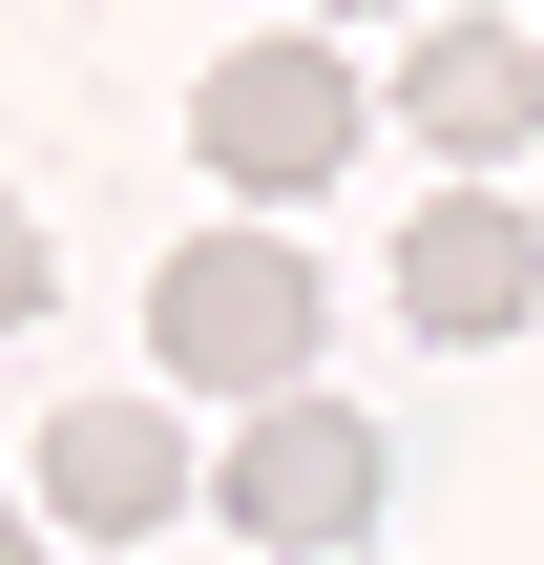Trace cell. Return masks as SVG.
<instances>
[{"mask_svg":"<svg viewBox=\"0 0 544 565\" xmlns=\"http://www.w3.org/2000/svg\"><path fill=\"white\" fill-rule=\"evenodd\" d=\"M314 335H335V294H314L294 231H189L147 273V356L189 398H314Z\"/></svg>","mask_w":544,"mask_h":565,"instance_id":"obj_1","label":"cell"},{"mask_svg":"<svg viewBox=\"0 0 544 565\" xmlns=\"http://www.w3.org/2000/svg\"><path fill=\"white\" fill-rule=\"evenodd\" d=\"M189 503H210L252 565H356V545H377V503H398V440H377L356 398H252L231 461H210Z\"/></svg>","mask_w":544,"mask_h":565,"instance_id":"obj_2","label":"cell"},{"mask_svg":"<svg viewBox=\"0 0 544 565\" xmlns=\"http://www.w3.org/2000/svg\"><path fill=\"white\" fill-rule=\"evenodd\" d=\"M356 126H377V105H356V63H335V42H231V63L189 84V168H210V189H252V210L335 189V168H356Z\"/></svg>","mask_w":544,"mask_h":565,"instance_id":"obj_3","label":"cell"},{"mask_svg":"<svg viewBox=\"0 0 544 565\" xmlns=\"http://www.w3.org/2000/svg\"><path fill=\"white\" fill-rule=\"evenodd\" d=\"M398 315H419L440 356L524 335V315H544V231L503 210V189H419V231H398Z\"/></svg>","mask_w":544,"mask_h":565,"instance_id":"obj_4","label":"cell"},{"mask_svg":"<svg viewBox=\"0 0 544 565\" xmlns=\"http://www.w3.org/2000/svg\"><path fill=\"white\" fill-rule=\"evenodd\" d=\"M398 126H419L461 189H503V147H544V63L503 21H419V42H398Z\"/></svg>","mask_w":544,"mask_h":565,"instance_id":"obj_5","label":"cell"},{"mask_svg":"<svg viewBox=\"0 0 544 565\" xmlns=\"http://www.w3.org/2000/svg\"><path fill=\"white\" fill-rule=\"evenodd\" d=\"M189 503V440H168V398H63L42 419V524H84V545H147Z\"/></svg>","mask_w":544,"mask_h":565,"instance_id":"obj_6","label":"cell"},{"mask_svg":"<svg viewBox=\"0 0 544 565\" xmlns=\"http://www.w3.org/2000/svg\"><path fill=\"white\" fill-rule=\"evenodd\" d=\"M42 294H63V252H42V210H0V335H21Z\"/></svg>","mask_w":544,"mask_h":565,"instance_id":"obj_7","label":"cell"},{"mask_svg":"<svg viewBox=\"0 0 544 565\" xmlns=\"http://www.w3.org/2000/svg\"><path fill=\"white\" fill-rule=\"evenodd\" d=\"M0 565H42V524H21V503H0Z\"/></svg>","mask_w":544,"mask_h":565,"instance_id":"obj_8","label":"cell"},{"mask_svg":"<svg viewBox=\"0 0 544 565\" xmlns=\"http://www.w3.org/2000/svg\"><path fill=\"white\" fill-rule=\"evenodd\" d=\"M314 21H398V0H314Z\"/></svg>","mask_w":544,"mask_h":565,"instance_id":"obj_9","label":"cell"}]
</instances>
